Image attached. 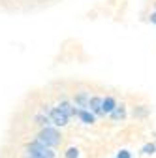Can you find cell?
Listing matches in <instances>:
<instances>
[{
  "label": "cell",
  "mask_w": 156,
  "mask_h": 158,
  "mask_svg": "<svg viewBox=\"0 0 156 158\" xmlns=\"http://www.w3.org/2000/svg\"><path fill=\"white\" fill-rule=\"evenodd\" d=\"M141 152H143V154H154V152H156V145H154V143H147V145L141 149Z\"/></svg>",
  "instance_id": "11"
},
{
  "label": "cell",
  "mask_w": 156,
  "mask_h": 158,
  "mask_svg": "<svg viewBox=\"0 0 156 158\" xmlns=\"http://www.w3.org/2000/svg\"><path fill=\"white\" fill-rule=\"evenodd\" d=\"M117 107V100L113 96H105L102 100V115H111Z\"/></svg>",
  "instance_id": "5"
},
{
  "label": "cell",
  "mask_w": 156,
  "mask_h": 158,
  "mask_svg": "<svg viewBox=\"0 0 156 158\" xmlns=\"http://www.w3.org/2000/svg\"><path fill=\"white\" fill-rule=\"evenodd\" d=\"M113 121H122V118L126 117V109H124V104H121V106H117L115 107V111L109 115Z\"/></svg>",
  "instance_id": "9"
},
{
  "label": "cell",
  "mask_w": 156,
  "mask_h": 158,
  "mask_svg": "<svg viewBox=\"0 0 156 158\" xmlns=\"http://www.w3.org/2000/svg\"><path fill=\"white\" fill-rule=\"evenodd\" d=\"M77 117H79L85 124H92V123H96V115H94L92 111H88V109H79V111H77Z\"/></svg>",
  "instance_id": "8"
},
{
  "label": "cell",
  "mask_w": 156,
  "mask_h": 158,
  "mask_svg": "<svg viewBox=\"0 0 156 158\" xmlns=\"http://www.w3.org/2000/svg\"><path fill=\"white\" fill-rule=\"evenodd\" d=\"M88 102H90V94L88 92H79V94H77L75 96V107H83V109H88Z\"/></svg>",
  "instance_id": "6"
},
{
  "label": "cell",
  "mask_w": 156,
  "mask_h": 158,
  "mask_svg": "<svg viewBox=\"0 0 156 158\" xmlns=\"http://www.w3.org/2000/svg\"><path fill=\"white\" fill-rule=\"evenodd\" d=\"M56 107L60 109V111H62V113H64L68 118H70V117H73V115H77V111H79V109H77V107H75L72 102H68V100H60Z\"/></svg>",
  "instance_id": "4"
},
{
  "label": "cell",
  "mask_w": 156,
  "mask_h": 158,
  "mask_svg": "<svg viewBox=\"0 0 156 158\" xmlns=\"http://www.w3.org/2000/svg\"><path fill=\"white\" fill-rule=\"evenodd\" d=\"M36 141H40L42 145H45L49 149H55V147L60 145V134H58L55 128L47 126V128H42L40 130V134H38V137H36Z\"/></svg>",
  "instance_id": "1"
},
{
  "label": "cell",
  "mask_w": 156,
  "mask_h": 158,
  "mask_svg": "<svg viewBox=\"0 0 156 158\" xmlns=\"http://www.w3.org/2000/svg\"><path fill=\"white\" fill-rule=\"evenodd\" d=\"M49 121H51L55 126H66L70 118H68L60 109H58V107H53V109L49 111Z\"/></svg>",
  "instance_id": "3"
},
{
  "label": "cell",
  "mask_w": 156,
  "mask_h": 158,
  "mask_svg": "<svg viewBox=\"0 0 156 158\" xmlns=\"http://www.w3.org/2000/svg\"><path fill=\"white\" fill-rule=\"evenodd\" d=\"M25 152H28V154H34V156H38V158H56V152H55V149H49V147L42 145L40 141H36V139L25 147Z\"/></svg>",
  "instance_id": "2"
},
{
  "label": "cell",
  "mask_w": 156,
  "mask_h": 158,
  "mask_svg": "<svg viewBox=\"0 0 156 158\" xmlns=\"http://www.w3.org/2000/svg\"><path fill=\"white\" fill-rule=\"evenodd\" d=\"M102 100L104 98L100 96H92L88 102V111H92L94 115H102Z\"/></svg>",
  "instance_id": "7"
},
{
  "label": "cell",
  "mask_w": 156,
  "mask_h": 158,
  "mask_svg": "<svg viewBox=\"0 0 156 158\" xmlns=\"http://www.w3.org/2000/svg\"><path fill=\"white\" fill-rule=\"evenodd\" d=\"M138 115H139V117H145V115H147V107H145V106H139Z\"/></svg>",
  "instance_id": "13"
},
{
  "label": "cell",
  "mask_w": 156,
  "mask_h": 158,
  "mask_svg": "<svg viewBox=\"0 0 156 158\" xmlns=\"http://www.w3.org/2000/svg\"><path fill=\"white\" fill-rule=\"evenodd\" d=\"M154 11H156V2H154Z\"/></svg>",
  "instance_id": "15"
},
{
  "label": "cell",
  "mask_w": 156,
  "mask_h": 158,
  "mask_svg": "<svg viewBox=\"0 0 156 158\" xmlns=\"http://www.w3.org/2000/svg\"><path fill=\"white\" fill-rule=\"evenodd\" d=\"M149 21H150L152 25H156V11H152V13L149 15Z\"/></svg>",
  "instance_id": "14"
},
{
  "label": "cell",
  "mask_w": 156,
  "mask_h": 158,
  "mask_svg": "<svg viewBox=\"0 0 156 158\" xmlns=\"http://www.w3.org/2000/svg\"><path fill=\"white\" fill-rule=\"evenodd\" d=\"M64 156L66 158H79V149H77V147H70Z\"/></svg>",
  "instance_id": "10"
},
{
  "label": "cell",
  "mask_w": 156,
  "mask_h": 158,
  "mask_svg": "<svg viewBox=\"0 0 156 158\" xmlns=\"http://www.w3.org/2000/svg\"><path fill=\"white\" fill-rule=\"evenodd\" d=\"M117 158H132V154H130V151H126V149H122L119 154H117Z\"/></svg>",
  "instance_id": "12"
}]
</instances>
